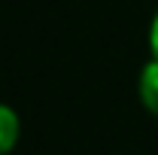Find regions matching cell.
<instances>
[{"label": "cell", "mask_w": 158, "mask_h": 155, "mask_svg": "<svg viewBox=\"0 0 158 155\" xmlns=\"http://www.w3.org/2000/svg\"><path fill=\"white\" fill-rule=\"evenodd\" d=\"M137 94H140V103L146 107V113L158 116V58H152L143 67L140 82H137Z\"/></svg>", "instance_id": "obj_1"}, {"label": "cell", "mask_w": 158, "mask_h": 155, "mask_svg": "<svg viewBox=\"0 0 158 155\" xmlns=\"http://www.w3.org/2000/svg\"><path fill=\"white\" fill-rule=\"evenodd\" d=\"M19 134H21V122H19V113L6 103H0V155H9L19 143Z\"/></svg>", "instance_id": "obj_2"}, {"label": "cell", "mask_w": 158, "mask_h": 155, "mask_svg": "<svg viewBox=\"0 0 158 155\" xmlns=\"http://www.w3.org/2000/svg\"><path fill=\"white\" fill-rule=\"evenodd\" d=\"M149 49H152V58H158V12L152 19V27H149Z\"/></svg>", "instance_id": "obj_3"}]
</instances>
